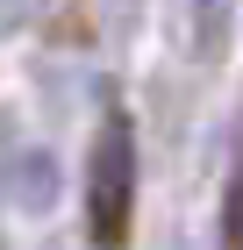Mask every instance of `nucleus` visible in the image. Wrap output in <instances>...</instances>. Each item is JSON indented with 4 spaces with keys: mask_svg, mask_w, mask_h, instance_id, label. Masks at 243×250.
<instances>
[{
    "mask_svg": "<svg viewBox=\"0 0 243 250\" xmlns=\"http://www.w3.org/2000/svg\"><path fill=\"white\" fill-rule=\"evenodd\" d=\"M129 193H136V150H129V122L114 115L108 136H100V150H93V179H86V214H93L100 243H122V229H129Z\"/></svg>",
    "mask_w": 243,
    "mask_h": 250,
    "instance_id": "nucleus-1",
    "label": "nucleus"
}]
</instances>
